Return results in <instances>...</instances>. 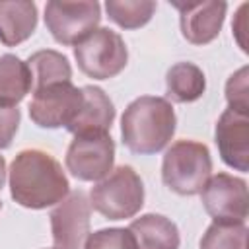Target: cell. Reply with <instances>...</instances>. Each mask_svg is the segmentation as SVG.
<instances>
[{"instance_id": "6da1fadb", "label": "cell", "mask_w": 249, "mask_h": 249, "mask_svg": "<svg viewBox=\"0 0 249 249\" xmlns=\"http://www.w3.org/2000/svg\"><path fill=\"white\" fill-rule=\"evenodd\" d=\"M68 187L62 165L43 150H21L10 165V195L25 208L58 204L68 195Z\"/></svg>"}, {"instance_id": "7c38bea8", "label": "cell", "mask_w": 249, "mask_h": 249, "mask_svg": "<svg viewBox=\"0 0 249 249\" xmlns=\"http://www.w3.org/2000/svg\"><path fill=\"white\" fill-rule=\"evenodd\" d=\"M216 146L226 165L247 171L249 167V115L226 109L216 123Z\"/></svg>"}, {"instance_id": "4fadbf2b", "label": "cell", "mask_w": 249, "mask_h": 249, "mask_svg": "<svg viewBox=\"0 0 249 249\" xmlns=\"http://www.w3.org/2000/svg\"><path fill=\"white\" fill-rule=\"evenodd\" d=\"M84 103L76 119L66 126L74 136L89 134V132H107L115 121V107L113 101L101 88L84 86Z\"/></svg>"}, {"instance_id": "5bb4252c", "label": "cell", "mask_w": 249, "mask_h": 249, "mask_svg": "<svg viewBox=\"0 0 249 249\" xmlns=\"http://www.w3.org/2000/svg\"><path fill=\"white\" fill-rule=\"evenodd\" d=\"M128 231L134 237L136 249H179V230L161 214H144L132 220Z\"/></svg>"}, {"instance_id": "44dd1931", "label": "cell", "mask_w": 249, "mask_h": 249, "mask_svg": "<svg viewBox=\"0 0 249 249\" xmlns=\"http://www.w3.org/2000/svg\"><path fill=\"white\" fill-rule=\"evenodd\" d=\"M84 249H136L128 228H105L88 235Z\"/></svg>"}, {"instance_id": "e0dca14e", "label": "cell", "mask_w": 249, "mask_h": 249, "mask_svg": "<svg viewBox=\"0 0 249 249\" xmlns=\"http://www.w3.org/2000/svg\"><path fill=\"white\" fill-rule=\"evenodd\" d=\"M167 101L175 103H193L202 97L206 89L204 72L193 62H177L165 74Z\"/></svg>"}, {"instance_id": "d6986e66", "label": "cell", "mask_w": 249, "mask_h": 249, "mask_svg": "<svg viewBox=\"0 0 249 249\" xmlns=\"http://www.w3.org/2000/svg\"><path fill=\"white\" fill-rule=\"evenodd\" d=\"M158 4L152 0H107L105 10L109 18L123 29H138L146 25Z\"/></svg>"}, {"instance_id": "9a60e30c", "label": "cell", "mask_w": 249, "mask_h": 249, "mask_svg": "<svg viewBox=\"0 0 249 249\" xmlns=\"http://www.w3.org/2000/svg\"><path fill=\"white\" fill-rule=\"evenodd\" d=\"M37 27L35 2L16 0L0 2V41L6 47H16L29 39Z\"/></svg>"}, {"instance_id": "277c9868", "label": "cell", "mask_w": 249, "mask_h": 249, "mask_svg": "<svg viewBox=\"0 0 249 249\" xmlns=\"http://www.w3.org/2000/svg\"><path fill=\"white\" fill-rule=\"evenodd\" d=\"M144 204V185L130 165H119L89 191V206L109 220L132 218Z\"/></svg>"}, {"instance_id": "3957f363", "label": "cell", "mask_w": 249, "mask_h": 249, "mask_svg": "<svg viewBox=\"0 0 249 249\" xmlns=\"http://www.w3.org/2000/svg\"><path fill=\"white\" fill-rule=\"evenodd\" d=\"M212 175V158L202 142L177 140L163 156L161 179L165 187L183 196L198 195Z\"/></svg>"}, {"instance_id": "cb8c5ba5", "label": "cell", "mask_w": 249, "mask_h": 249, "mask_svg": "<svg viewBox=\"0 0 249 249\" xmlns=\"http://www.w3.org/2000/svg\"><path fill=\"white\" fill-rule=\"evenodd\" d=\"M4 181H6V161L0 156V189L4 187Z\"/></svg>"}, {"instance_id": "7402d4cb", "label": "cell", "mask_w": 249, "mask_h": 249, "mask_svg": "<svg viewBox=\"0 0 249 249\" xmlns=\"http://www.w3.org/2000/svg\"><path fill=\"white\" fill-rule=\"evenodd\" d=\"M226 99L228 109H233L237 113H249V95H247V68H239L235 74L230 76L226 84Z\"/></svg>"}, {"instance_id": "30bf717a", "label": "cell", "mask_w": 249, "mask_h": 249, "mask_svg": "<svg viewBox=\"0 0 249 249\" xmlns=\"http://www.w3.org/2000/svg\"><path fill=\"white\" fill-rule=\"evenodd\" d=\"M91 206L84 191H72L51 212V231L56 249H82L89 235Z\"/></svg>"}, {"instance_id": "2e32d148", "label": "cell", "mask_w": 249, "mask_h": 249, "mask_svg": "<svg viewBox=\"0 0 249 249\" xmlns=\"http://www.w3.org/2000/svg\"><path fill=\"white\" fill-rule=\"evenodd\" d=\"M33 88V76L21 58L16 54L0 56V105L16 107Z\"/></svg>"}, {"instance_id": "ac0fdd59", "label": "cell", "mask_w": 249, "mask_h": 249, "mask_svg": "<svg viewBox=\"0 0 249 249\" xmlns=\"http://www.w3.org/2000/svg\"><path fill=\"white\" fill-rule=\"evenodd\" d=\"M27 66L33 76V91L43 89L53 84H62V82H72V68L70 62L64 54L43 49L37 51L29 56Z\"/></svg>"}, {"instance_id": "8992f818", "label": "cell", "mask_w": 249, "mask_h": 249, "mask_svg": "<svg viewBox=\"0 0 249 249\" xmlns=\"http://www.w3.org/2000/svg\"><path fill=\"white\" fill-rule=\"evenodd\" d=\"M101 19V6L95 0L66 2L53 0L45 6V25L53 39L60 45H78L86 39Z\"/></svg>"}, {"instance_id": "ffe728a7", "label": "cell", "mask_w": 249, "mask_h": 249, "mask_svg": "<svg viewBox=\"0 0 249 249\" xmlns=\"http://www.w3.org/2000/svg\"><path fill=\"white\" fill-rule=\"evenodd\" d=\"M200 249H247V226L214 222L202 235Z\"/></svg>"}, {"instance_id": "7a4b0ae2", "label": "cell", "mask_w": 249, "mask_h": 249, "mask_svg": "<svg viewBox=\"0 0 249 249\" xmlns=\"http://www.w3.org/2000/svg\"><path fill=\"white\" fill-rule=\"evenodd\" d=\"M175 124V111L165 97L142 95L128 103L123 113V144L134 154H158L173 138Z\"/></svg>"}, {"instance_id": "ba28073f", "label": "cell", "mask_w": 249, "mask_h": 249, "mask_svg": "<svg viewBox=\"0 0 249 249\" xmlns=\"http://www.w3.org/2000/svg\"><path fill=\"white\" fill-rule=\"evenodd\" d=\"M202 195V206L220 224H245L249 214L247 183L230 173L210 175Z\"/></svg>"}, {"instance_id": "9c48e42d", "label": "cell", "mask_w": 249, "mask_h": 249, "mask_svg": "<svg viewBox=\"0 0 249 249\" xmlns=\"http://www.w3.org/2000/svg\"><path fill=\"white\" fill-rule=\"evenodd\" d=\"M82 103V88L72 86V82L53 84L33 91V99L29 103V117L41 128L68 126L80 113Z\"/></svg>"}, {"instance_id": "52a82bcc", "label": "cell", "mask_w": 249, "mask_h": 249, "mask_svg": "<svg viewBox=\"0 0 249 249\" xmlns=\"http://www.w3.org/2000/svg\"><path fill=\"white\" fill-rule=\"evenodd\" d=\"M115 142L109 132L78 134L68 146L66 167L80 181H101L113 171Z\"/></svg>"}, {"instance_id": "484cf974", "label": "cell", "mask_w": 249, "mask_h": 249, "mask_svg": "<svg viewBox=\"0 0 249 249\" xmlns=\"http://www.w3.org/2000/svg\"><path fill=\"white\" fill-rule=\"evenodd\" d=\"M54 249H56V247H54Z\"/></svg>"}, {"instance_id": "8fae6325", "label": "cell", "mask_w": 249, "mask_h": 249, "mask_svg": "<svg viewBox=\"0 0 249 249\" xmlns=\"http://www.w3.org/2000/svg\"><path fill=\"white\" fill-rule=\"evenodd\" d=\"M173 6L179 10V21H181V33L183 37L193 45H208L212 43L226 18L228 4L226 2H173Z\"/></svg>"}, {"instance_id": "5b68a950", "label": "cell", "mask_w": 249, "mask_h": 249, "mask_svg": "<svg viewBox=\"0 0 249 249\" xmlns=\"http://www.w3.org/2000/svg\"><path fill=\"white\" fill-rule=\"evenodd\" d=\"M74 56L78 68L86 76L93 80H109L124 70L128 51L117 31L99 27L74 45Z\"/></svg>"}, {"instance_id": "d4e9b609", "label": "cell", "mask_w": 249, "mask_h": 249, "mask_svg": "<svg viewBox=\"0 0 249 249\" xmlns=\"http://www.w3.org/2000/svg\"><path fill=\"white\" fill-rule=\"evenodd\" d=\"M0 208H2V202H0Z\"/></svg>"}, {"instance_id": "603a6c76", "label": "cell", "mask_w": 249, "mask_h": 249, "mask_svg": "<svg viewBox=\"0 0 249 249\" xmlns=\"http://www.w3.org/2000/svg\"><path fill=\"white\" fill-rule=\"evenodd\" d=\"M21 121V113L18 107H6L0 105V150L8 148L18 132Z\"/></svg>"}]
</instances>
